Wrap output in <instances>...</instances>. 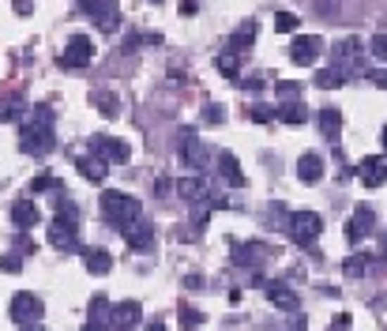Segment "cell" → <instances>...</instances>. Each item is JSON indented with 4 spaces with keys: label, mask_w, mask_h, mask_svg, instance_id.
Instances as JSON below:
<instances>
[{
    "label": "cell",
    "mask_w": 387,
    "mask_h": 331,
    "mask_svg": "<svg viewBox=\"0 0 387 331\" xmlns=\"http://www.w3.org/2000/svg\"><path fill=\"white\" fill-rule=\"evenodd\" d=\"M83 260H87V271L91 275H109L113 271V256L106 249H83Z\"/></svg>",
    "instance_id": "obj_23"
},
{
    "label": "cell",
    "mask_w": 387,
    "mask_h": 331,
    "mask_svg": "<svg viewBox=\"0 0 387 331\" xmlns=\"http://www.w3.org/2000/svg\"><path fill=\"white\" fill-rule=\"evenodd\" d=\"M297 94H301V83H290V80L274 83V98H282V102H297Z\"/></svg>",
    "instance_id": "obj_33"
},
{
    "label": "cell",
    "mask_w": 387,
    "mask_h": 331,
    "mask_svg": "<svg viewBox=\"0 0 387 331\" xmlns=\"http://www.w3.org/2000/svg\"><path fill=\"white\" fill-rule=\"evenodd\" d=\"M181 162L188 170H207V162H211V151H207V143L196 136V128H184L181 132Z\"/></svg>",
    "instance_id": "obj_4"
},
{
    "label": "cell",
    "mask_w": 387,
    "mask_h": 331,
    "mask_svg": "<svg viewBox=\"0 0 387 331\" xmlns=\"http://www.w3.org/2000/svg\"><path fill=\"white\" fill-rule=\"evenodd\" d=\"M297 177H301L305 185H319L324 181V158H319L316 151L301 154V162H297Z\"/></svg>",
    "instance_id": "obj_19"
},
{
    "label": "cell",
    "mask_w": 387,
    "mask_h": 331,
    "mask_svg": "<svg viewBox=\"0 0 387 331\" xmlns=\"http://www.w3.org/2000/svg\"><path fill=\"white\" fill-rule=\"evenodd\" d=\"M274 256V249L271 245H263V241H248V245H234V263H241V268H260L263 260H271Z\"/></svg>",
    "instance_id": "obj_12"
},
{
    "label": "cell",
    "mask_w": 387,
    "mask_h": 331,
    "mask_svg": "<svg viewBox=\"0 0 387 331\" xmlns=\"http://www.w3.org/2000/svg\"><path fill=\"white\" fill-rule=\"evenodd\" d=\"M274 117L282 120V125H305V117H308V109H305V102H282L279 109H274Z\"/></svg>",
    "instance_id": "obj_27"
},
{
    "label": "cell",
    "mask_w": 387,
    "mask_h": 331,
    "mask_svg": "<svg viewBox=\"0 0 387 331\" xmlns=\"http://www.w3.org/2000/svg\"><path fill=\"white\" fill-rule=\"evenodd\" d=\"M241 83H245V80H241ZM245 87H248L252 94H256V91H263V87H267V83H263V75H252V80H248Z\"/></svg>",
    "instance_id": "obj_42"
},
{
    "label": "cell",
    "mask_w": 387,
    "mask_h": 331,
    "mask_svg": "<svg viewBox=\"0 0 387 331\" xmlns=\"http://www.w3.org/2000/svg\"><path fill=\"white\" fill-rule=\"evenodd\" d=\"M267 301L274 308H286V313H297V305H301V297H297L293 286L286 282H267Z\"/></svg>",
    "instance_id": "obj_18"
},
{
    "label": "cell",
    "mask_w": 387,
    "mask_h": 331,
    "mask_svg": "<svg viewBox=\"0 0 387 331\" xmlns=\"http://www.w3.org/2000/svg\"><path fill=\"white\" fill-rule=\"evenodd\" d=\"M83 331H113V327H109V324H94V320H87Z\"/></svg>",
    "instance_id": "obj_45"
},
{
    "label": "cell",
    "mask_w": 387,
    "mask_h": 331,
    "mask_svg": "<svg viewBox=\"0 0 387 331\" xmlns=\"http://www.w3.org/2000/svg\"><path fill=\"white\" fill-rule=\"evenodd\" d=\"M91 147H94V154H102L106 162H128L132 158V147L125 139H113V136H94Z\"/></svg>",
    "instance_id": "obj_13"
},
{
    "label": "cell",
    "mask_w": 387,
    "mask_h": 331,
    "mask_svg": "<svg viewBox=\"0 0 387 331\" xmlns=\"http://www.w3.org/2000/svg\"><path fill=\"white\" fill-rule=\"evenodd\" d=\"M177 196L192 207H222L226 200H218V196H211V185H207V177H181L177 181Z\"/></svg>",
    "instance_id": "obj_3"
},
{
    "label": "cell",
    "mask_w": 387,
    "mask_h": 331,
    "mask_svg": "<svg viewBox=\"0 0 387 331\" xmlns=\"http://www.w3.org/2000/svg\"><path fill=\"white\" fill-rule=\"evenodd\" d=\"M91 19L98 23V30H102V35H117V27H120V8L113 4V0H98V4L91 8Z\"/></svg>",
    "instance_id": "obj_15"
},
{
    "label": "cell",
    "mask_w": 387,
    "mask_h": 331,
    "mask_svg": "<svg viewBox=\"0 0 387 331\" xmlns=\"http://www.w3.org/2000/svg\"><path fill=\"white\" fill-rule=\"evenodd\" d=\"M181 324L188 331H196V327L203 324V313H200V308H192V305H181Z\"/></svg>",
    "instance_id": "obj_34"
},
{
    "label": "cell",
    "mask_w": 387,
    "mask_h": 331,
    "mask_svg": "<svg viewBox=\"0 0 387 331\" xmlns=\"http://www.w3.org/2000/svg\"><path fill=\"white\" fill-rule=\"evenodd\" d=\"M376 230V211L372 207H353V215H350V223H346V237L350 241H361V237H369Z\"/></svg>",
    "instance_id": "obj_11"
},
{
    "label": "cell",
    "mask_w": 387,
    "mask_h": 331,
    "mask_svg": "<svg viewBox=\"0 0 387 331\" xmlns=\"http://www.w3.org/2000/svg\"><path fill=\"white\" fill-rule=\"evenodd\" d=\"M256 35H260V27H256V23H252V19H248V23H241V27L234 30V35H229V49H234V53H241V49H248V46H252V42H256Z\"/></svg>",
    "instance_id": "obj_26"
},
{
    "label": "cell",
    "mask_w": 387,
    "mask_h": 331,
    "mask_svg": "<svg viewBox=\"0 0 387 331\" xmlns=\"http://www.w3.org/2000/svg\"><path fill=\"white\" fill-rule=\"evenodd\" d=\"M30 192H64V185L57 177H38L34 185H30Z\"/></svg>",
    "instance_id": "obj_37"
},
{
    "label": "cell",
    "mask_w": 387,
    "mask_h": 331,
    "mask_svg": "<svg viewBox=\"0 0 387 331\" xmlns=\"http://www.w3.org/2000/svg\"><path fill=\"white\" fill-rule=\"evenodd\" d=\"M143 331H165V324H162V320H151V324L143 327Z\"/></svg>",
    "instance_id": "obj_48"
},
{
    "label": "cell",
    "mask_w": 387,
    "mask_h": 331,
    "mask_svg": "<svg viewBox=\"0 0 387 331\" xmlns=\"http://www.w3.org/2000/svg\"><path fill=\"white\" fill-rule=\"evenodd\" d=\"M125 241H128V249H136V252H147L151 245H154V226H147L139 218L136 226H128L125 230Z\"/></svg>",
    "instance_id": "obj_21"
},
{
    "label": "cell",
    "mask_w": 387,
    "mask_h": 331,
    "mask_svg": "<svg viewBox=\"0 0 387 331\" xmlns=\"http://www.w3.org/2000/svg\"><path fill=\"white\" fill-rule=\"evenodd\" d=\"M75 166H80V173H83L87 181H94V185H98V181H106V173H109V170H106L109 162L102 158V154H91V158H80Z\"/></svg>",
    "instance_id": "obj_25"
},
{
    "label": "cell",
    "mask_w": 387,
    "mask_h": 331,
    "mask_svg": "<svg viewBox=\"0 0 387 331\" xmlns=\"http://www.w3.org/2000/svg\"><path fill=\"white\" fill-rule=\"evenodd\" d=\"M23 109H27V102L19 94L0 98V120H19V117H23Z\"/></svg>",
    "instance_id": "obj_29"
},
{
    "label": "cell",
    "mask_w": 387,
    "mask_h": 331,
    "mask_svg": "<svg viewBox=\"0 0 387 331\" xmlns=\"http://www.w3.org/2000/svg\"><path fill=\"white\" fill-rule=\"evenodd\" d=\"M319 132H324L331 143L338 139V132H342V113H338L335 106H324V109H319Z\"/></svg>",
    "instance_id": "obj_24"
},
{
    "label": "cell",
    "mask_w": 387,
    "mask_h": 331,
    "mask_svg": "<svg viewBox=\"0 0 387 331\" xmlns=\"http://www.w3.org/2000/svg\"><path fill=\"white\" fill-rule=\"evenodd\" d=\"M357 177L364 181V189H380V185H387V154H369V158L357 166Z\"/></svg>",
    "instance_id": "obj_9"
},
{
    "label": "cell",
    "mask_w": 387,
    "mask_h": 331,
    "mask_svg": "<svg viewBox=\"0 0 387 331\" xmlns=\"http://www.w3.org/2000/svg\"><path fill=\"white\" fill-rule=\"evenodd\" d=\"M8 316L15 320L19 327H27V324H38V316H42V297H34V294H15L12 297V305H8Z\"/></svg>",
    "instance_id": "obj_7"
},
{
    "label": "cell",
    "mask_w": 387,
    "mask_h": 331,
    "mask_svg": "<svg viewBox=\"0 0 387 331\" xmlns=\"http://www.w3.org/2000/svg\"><path fill=\"white\" fill-rule=\"evenodd\" d=\"M19 331H46L42 324H27V327H19Z\"/></svg>",
    "instance_id": "obj_49"
},
{
    "label": "cell",
    "mask_w": 387,
    "mask_h": 331,
    "mask_svg": "<svg viewBox=\"0 0 387 331\" xmlns=\"http://www.w3.org/2000/svg\"><path fill=\"white\" fill-rule=\"evenodd\" d=\"M0 271L19 275V271H23V256H19V252H4V256H0Z\"/></svg>",
    "instance_id": "obj_35"
},
{
    "label": "cell",
    "mask_w": 387,
    "mask_h": 331,
    "mask_svg": "<svg viewBox=\"0 0 387 331\" xmlns=\"http://www.w3.org/2000/svg\"><path fill=\"white\" fill-rule=\"evenodd\" d=\"M369 271H372V256H369V252H353V256L342 260V275H346V279H364Z\"/></svg>",
    "instance_id": "obj_22"
},
{
    "label": "cell",
    "mask_w": 387,
    "mask_h": 331,
    "mask_svg": "<svg viewBox=\"0 0 387 331\" xmlns=\"http://www.w3.org/2000/svg\"><path fill=\"white\" fill-rule=\"evenodd\" d=\"M49 245L53 249H61V252H83L80 245V226L72 223V218H53L49 223Z\"/></svg>",
    "instance_id": "obj_6"
},
{
    "label": "cell",
    "mask_w": 387,
    "mask_h": 331,
    "mask_svg": "<svg viewBox=\"0 0 387 331\" xmlns=\"http://www.w3.org/2000/svg\"><path fill=\"white\" fill-rule=\"evenodd\" d=\"M319 49H324V42H319L316 35H305V38H297L293 46H290V61L293 64H316V57H319Z\"/></svg>",
    "instance_id": "obj_16"
},
{
    "label": "cell",
    "mask_w": 387,
    "mask_h": 331,
    "mask_svg": "<svg viewBox=\"0 0 387 331\" xmlns=\"http://www.w3.org/2000/svg\"><path fill=\"white\" fill-rule=\"evenodd\" d=\"M151 4H162V0H151Z\"/></svg>",
    "instance_id": "obj_53"
},
{
    "label": "cell",
    "mask_w": 387,
    "mask_h": 331,
    "mask_svg": "<svg viewBox=\"0 0 387 331\" xmlns=\"http://www.w3.org/2000/svg\"><path fill=\"white\" fill-rule=\"evenodd\" d=\"M109 316H113V305H109L106 294H98L91 301V320H94V324H109Z\"/></svg>",
    "instance_id": "obj_31"
},
{
    "label": "cell",
    "mask_w": 387,
    "mask_h": 331,
    "mask_svg": "<svg viewBox=\"0 0 387 331\" xmlns=\"http://www.w3.org/2000/svg\"><path fill=\"white\" fill-rule=\"evenodd\" d=\"M30 8H34L30 0H15V12H19V15H30Z\"/></svg>",
    "instance_id": "obj_44"
},
{
    "label": "cell",
    "mask_w": 387,
    "mask_h": 331,
    "mask_svg": "<svg viewBox=\"0 0 387 331\" xmlns=\"http://www.w3.org/2000/svg\"><path fill=\"white\" fill-rule=\"evenodd\" d=\"M12 223L19 230H30V226H38L42 223V211H38V204L34 200H15L12 204Z\"/></svg>",
    "instance_id": "obj_20"
},
{
    "label": "cell",
    "mask_w": 387,
    "mask_h": 331,
    "mask_svg": "<svg viewBox=\"0 0 387 331\" xmlns=\"http://www.w3.org/2000/svg\"><path fill=\"white\" fill-rule=\"evenodd\" d=\"M252 120H260V125H267V120H274V109L271 106H252Z\"/></svg>",
    "instance_id": "obj_39"
},
{
    "label": "cell",
    "mask_w": 387,
    "mask_h": 331,
    "mask_svg": "<svg viewBox=\"0 0 387 331\" xmlns=\"http://www.w3.org/2000/svg\"><path fill=\"white\" fill-rule=\"evenodd\" d=\"M139 320H143L139 301H120V305H113L109 327H113V331H132V327H139Z\"/></svg>",
    "instance_id": "obj_14"
},
{
    "label": "cell",
    "mask_w": 387,
    "mask_h": 331,
    "mask_svg": "<svg viewBox=\"0 0 387 331\" xmlns=\"http://www.w3.org/2000/svg\"><path fill=\"white\" fill-rule=\"evenodd\" d=\"M380 139H383V154H387V125H383V136Z\"/></svg>",
    "instance_id": "obj_51"
},
{
    "label": "cell",
    "mask_w": 387,
    "mask_h": 331,
    "mask_svg": "<svg viewBox=\"0 0 387 331\" xmlns=\"http://www.w3.org/2000/svg\"><path fill=\"white\" fill-rule=\"evenodd\" d=\"M274 30H282V35L297 30V15L293 12H279V15H274Z\"/></svg>",
    "instance_id": "obj_38"
},
{
    "label": "cell",
    "mask_w": 387,
    "mask_h": 331,
    "mask_svg": "<svg viewBox=\"0 0 387 331\" xmlns=\"http://www.w3.org/2000/svg\"><path fill=\"white\" fill-rule=\"evenodd\" d=\"M19 252H38V245H34L27 234H19Z\"/></svg>",
    "instance_id": "obj_43"
},
{
    "label": "cell",
    "mask_w": 387,
    "mask_h": 331,
    "mask_svg": "<svg viewBox=\"0 0 387 331\" xmlns=\"http://www.w3.org/2000/svg\"><path fill=\"white\" fill-rule=\"evenodd\" d=\"M335 68L342 72H364V61H361V42L357 38H346L335 46Z\"/></svg>",
    "instance_id": "obj_10"
},
{
    "label": "cell",
    "mask_w": 387,
    "mask_h": 331,
    "mask_svg": "<svg viewBox=\"0 0 387 331\" xmlns=\"http://www.w3.org/2000/svg\"><path fill=\"white\" fill-rule=\"evenodd\" d=\"M319 230H324V218H319L316 211H293V215H290V237H293L301 249L312 245V241L319 237Z\"/></svg>",
    "instance_id": "obj_5"
},
{
    "label": "cell",
    "mask_w": 387,
    "mask_h": 331,
    "mask_svg": "<svg viewBox=\"0 0 387 331\" xmlns=\"http://www.w3.org/2000/svg\"><path fill=\"white\" fill-rule=\"evenodd\" d=\"M218 173H222V181L229 185V189H245V170H241V162H237L234 151L218 154Z\"/></svg>",
    "instance_id": "obj_17"
},
{
    "label": "cell",
    "mask_w": 387,
    "mask_h": 331,
    "mask_svg": "<svg viewBox=\"0 0 387 331\" xmlns=\"http://www.w3.org/2000/svg\"><path fill=\"white\" fill-rule=\"evenodd\" d=\"M203 120H207V125H222V120H226V109L218 106V102H207V106H203Z\"/></svg>",
    "instance_id": "obj_36"
},
{
    "label": "cell",
    "mask_w": 387,
    "mask_h": 331,
    "mask_svg": "<svg viewBox=\"0 0 387 331\" xmlns=\"http://www.w3.org/2000/svg\"><path fill=\"white\" fill-rule=\"evenodd\" d=\"M369 49H372L380 61H387V35H376V38L369 42Z\"/></svg>",
    "instance_id": "obj_40"
},
{
    "label": "cell",
    "mask_w": 387,
    "mask_h": 331,
    "mask_svg": "<svg viewBox=\"0 0 387 331\" xmlns=\"http://www.w3.org/2000/svg\"><path fill=\"white\" fill-rule=\"evenodd\" d=\"M383 260H387V245H383Z\"/></svg>",
    "instance_id": "obj_52"
},
{
    "label": "cell",
    "mask_w": 387,
    "mask_h": 331,
    "mask_svg": "<svg viewBox=\"0 0 387 331\" xmlns=\"http://www.w3.org/2000/svg\"><path fill=\"white\" fill-rule=\"evenodd\" d=\"M346 80H342V68H324V72H316V87L319 91H331V87H342Z\"/></svg>",
    "instance_id": "obj_32"
},
{
    "label": "cell",
    "mask_w": 387,
    "mask_h": 331,
    "mask_svg": "<svg viewBox=\"0 0 387 331\" xmlns=\"http://www.w3.org/2000/svg\"><path fill=\"white\" fill-rule=\"evenodd\" d=\"M181 15H196V0H181Z\"/></svg>",
    "instance_id": "obj_46"
},
{
    "label": "cell",
    "mask_w": 387,
    "mask_h": 331,
    "mask_svg": "<svg viewBox=\"0 0 387 331\" xmlns=\"http://www.w3.org/2000/svg\"><path fill=\"white\" fill-rule=\"evenodd\" d=\"M94 61V46L87 35H72L68 49L61 53V68H87V64Z\"/></svg>",
    "instance_id": "obj_8"
},
{
    "label": "cell",
    "mask_w": 387,
    "mask_h": 331,
    "mask_svg": "<svg viewBox=\"0 0 387 331\" xmlns=\"http://www.w3.org/2000/svg\"><path fill=\"white\" fill-rule=\"evenodd\" d=\"M350 324H353V316L350 313H338L335 320H331V331H350Z\"/></svg>",
    "instance_id": "obj_41"
},
{
    "label": "cell",
    "mask_w": 387,
    "mask_h": 331,
    "mask_svg": "<svg viewBox=\"0 0 387 331\" xmlns=\"http://www.w3.org/2000/svg\"><path fill=\"white\" fill-rule=\"evenodd\" d=\"M102 215H106V223L109 226H117L120 234H125L128 226H136L139 218H143V204L136 200V196H128V192H117V189H109L102 192Z\"/></svg>",
    "instance_id": "obj_2"
},
{
    "label": "cell",
    "mask_w": 387,
    "mask_h": 331,
    "mask_svg": "<svg viewBox=\"0 0 387 331\" xmlns=\"http://www.w3.org/2000/svg\"><path fill=\"white\" fill-rule=\"evenodd\" d=\"M215 68L222 72L226 80H237V83H241V61H237V53H234V49L218 53V57H215Z\"/></svg>",
    "instance_id": "obj_28"
},
{
    "label": "cell",
    "mask_w": 387,
    "mask_h": 331,
    "mask_svg": "<svg viewBox=\"0 0 387 331\" xmlns=\"http://www.w3.org/2000/svg\"><path fill=\"white\" fill-rule=\"evenodd\" d=\"M94 106H98V113H102V117H109V120H113V117L120 113L117 94H109V91H98V94H94Z\"/></svg>",
    "instance_id": "obj_30"
},
{
    "label": "cell",
    "mask_w": 387,
    "mask_h": 331,
    "mask_svg": "<svg viewBox=\"0 0 387 331\" xmlns=\"http://www.w3.org/2000/svg\"><path fill=\"white\" fill-rule=\"evenodd\" d=\"M57 113H53L49 106H34L30 109V117L23 120V132H19V151L23 154H34V158H46V154L57 147Z\"/></svg>",
    "instance_id": "obj_1"
},
{
    "label": "cell",
    "mask_w": 387,
    "mask_h": 331,
    "mask_svg": "<svg viewBox=\"0 0 387 331\" xmlns=\"http://www.w3.org/2000/svg\"><path fill=\"white\" fill-rule=\"evenodd\" d=\"M372 83H376V87H383V91H387V72H372Z\"/></svg>",
    "instance_id": "obj_47"
},
{
    "label": "cell",
    "mask_w": 387,
    "mask_h": 331,
    "mask_svg": "<svg viewBox=\"0 0 387 331\" xmlns=\"http://www.w3.org/2000/svg\"><path fill=\"white\" fill-rule=\"evenodd\" d=\"M80 4H83V8H87V12H91V8H94V4H98V0H80Z\"/></svg>",
    "instance_id": "obj_50"
}]
</instances>
